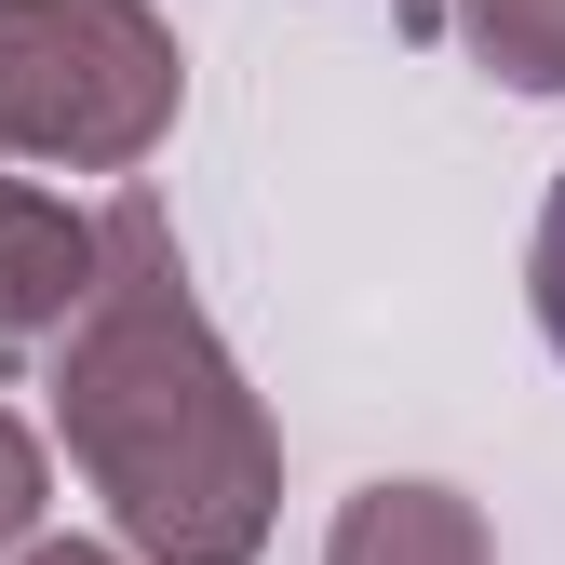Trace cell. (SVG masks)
I'll list each match as a JSON object with an SVG mask.
<instances>
[{"label": "cell", "instance_id": "8", "mask_svg": "<svg viewBox=\"0 0 565 565\" xmlns=\"http://www.w3.org/2000/svg\"><path fill=\"white\" fill-rule=\"evenodd\" d=\"M28 565H108V552H28Z\"/></svg>", "mask_w": 565, "mask_h": 565}, {"label": "cell", "instance_id": "6", "mask_svg": "<svg viewBox=\"0 0 565 565\" xmlns=\"http://www.w3.org/2000/svg\"><path fill=\"white\" fill-rule=\"evenodd\" d=\"M539 337L565 350V175H552V216H539Z\"/></svg>", "mask_w": 565, "mask_h": 565}, {"label": "cell", "instance_id": "3", "mask_svg": "<svg viewBox=\"0 0 565 565\" xmlns=\"http://www.w3.org/2000/svg\"><path fill=\"white\" fill-rule=\"evenodd\" d=\"M82 282H95V230L67 202H41V189H0V337L67 323Z\"/></svg>", "mask_w": 565, "mask_h": 565}, {"label": "cell", "instance_id": "7", "mask_svg": "<svg viewBox=\"0 0 565 565\" xmlns=\"http://www.w3.org/2000/svg\"><path fill=\"white\" fill-rule=\"evenodd\" d=\"M41 512V458H28V431H14V417H0V539H14Z\"/></svg>", "mask_w": 565, "mask_h": 565}, {"label": "cell", "instance_id": "1", "mask_svg": "<svg viewBox=\"0 0 565 565\" xmlns=\"http://www.w3.org/2000/svg\"><path fill=\"white\" fill-rule=\"evenodd\" d=\"M67 445L121 499L135 552L162 565H243L269 525V445L216 364V337L189 323L162 216L121 202L95 230V282H82V350H67Z\"/></svg>", "mask_w": 565, "mask_h": 565}, {"label": "cell", "instance_id": "4", "mask_svg": "<svg viewBox=\"0 0 565 565\" xmlns=\"http://www.w3.org/2000/svg\"><path fill=\"white\" fill-rule=\"evenodd\" d=\"M337 565H484V539L445 484H377V499H350Z\"/></svg>", "mask_w": 565, "mask_h": 565}, {"label": "cell", "instance_id": "5", "mask_svg": "<svg viewBox=\"0 0 565 565\" xmlns=\"http://www.w3.org/2000/svg\"><path fill=\"white\" fill-rule=\"evenodd\" d=\"M471 28H484V54H499L512 82L565 95V0H471Z\"/></svg>", "mask_w": 565, "mask_h": 565}, {"label": "cell", "instance_id": "2", "mask_svg": "<svg viewBox=\"0 0 565 565\" xmlns=\"http://www.w3.org/2000/svg\"><path fill=\"white\" fill-rule=\"evenodd\" d=\"M175 108V54L135 0H0V135L67 162H135Z\"/></svg>", "mask_w": 565, "mask_h": 565}]
</instances>
